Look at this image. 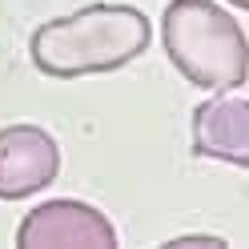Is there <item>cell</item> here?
Returning a JSON list of instances; mask_svg holds the SVG:
<instances>
[{
  "label": "cell",
  "instance_id": "277c9868",
  "mask_svg": "<svg viewBox=\"0 0 249 249\" xmlns=\"http://www.w3.org/2000/svg\"><path fill=\"white\" fill-rule=\"evenodd\" d=\"M60 173V149L40 124L0 129V201H24L49 189Z\"/></svg>",
  "mask_w": 249,
  "mask_h": 249
},
{
  "label": "cell",
  "instance_id": "52a82bcc",
  "mask_svg": "<svg viewBox=\"0 0 249 249\" xmlns=\"http://www.w3.org/2000/svg\"><path fill=\"white\" fill-rule=\"evenodd\" d=\"M229 4H237V8H245V12H249V0H229Z\"/></svg>",
  "mask_w": 249,
  "mask_h": 249
},
{
  "label": "cell",
  "instance_id": "6da1fadb",
  "mask_svg": "<svg viewBox=\"0 0 249 249\" xmlns=\"http://www.w3.org/2000/svg\"><path fill=\"white\" fill-rule=\"evenodd\" d=\"M149 36H153V24L141 8L89 4V8H76L72 17L44 20L28 40V53L44 76L76 81V76L124 69L149 49Z\"/></svg>",
  "mask_w": 249,
  "mask_h": 249
},
{
  "label": "cell",
  "instance_id": "8992f818",
  "mask_svg": "<svg viewBox=\"0 0 249 249\" xmlns=\"http://www.w3.org/2000/svg\"><path fill=\"white\" fill-rule=\"evenodd\" d=\"M185 245H217V249H221L225 237H173V241H169V249H185Z\"/></svg>",
  "mask_w": 249,
  "mask_h": 249
},
{
  "label": "cell",
  "instance_id": "7a4b0ae2",
  "mask_svg": "<svg viewBox=\"0 0 249 249\" xmlns=\"http://www.w3.org/2000/svg\"><path fill=\"white\" fill-rule=\"evenodd\" d=\"M161 44L173 69L197 89L229 92L249 81V40L213 0H173L161 17Z\"/></svg>",
  "mask_w": 249,
  "mask_h": 249
},
{
  "label": "cell",
  "instance_id": "3957f363",
  "mask_svg": "<svg viewBox=\"0 0 249 249\" xmlns=\"http://www.w3.org/2000/svg\"><path fill=\"white\" fill-rule=\"evenodd\" d=\"M20 249H117L113 221L89 201L56 197L24 213L17 225Z\"/></svg>",
  "mask_w": 249,
  "mask_h": 249
},
{
  "label": "cell",
  "instance_id": "5b68a950",
  "mask_svg": "<svg viewBox=\"0 0 249 249\" xmlns=\"http://www.w3.org/2000/svg\"><path fill=\"white\" fill-rule=\"evenodd\" d=\"M193 153L249 169V101L213 97L193 108Z\"/></svg>",
  "mask_w": 249,
  "mask_h": 249
}]
</instances>
